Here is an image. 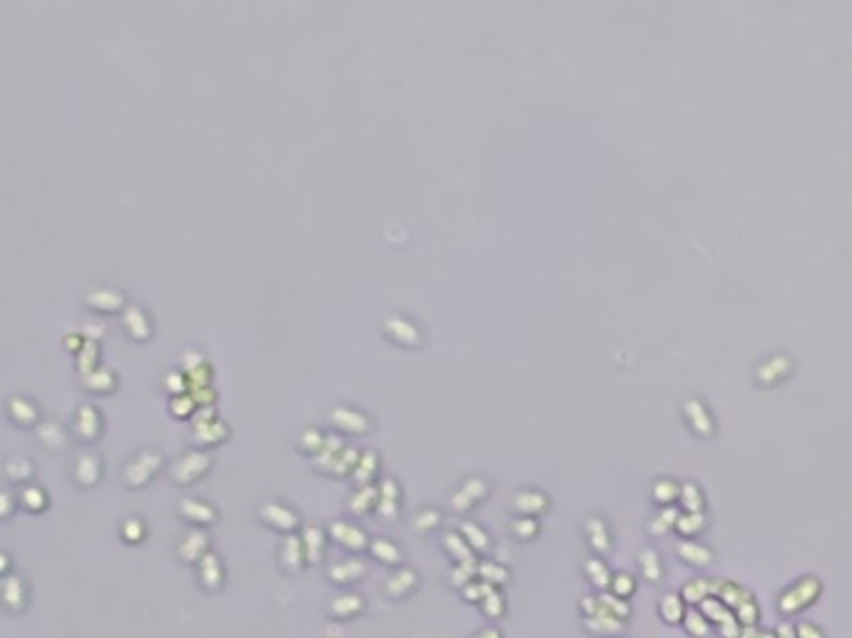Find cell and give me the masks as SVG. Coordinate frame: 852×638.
I'll return each instance as SVG.
<instances>
[{"mask_svg":"<svg viewBox=\"0 0 852 638\" xmlns=\"http://www.w3.org/2000/svg\"><path fill=\"white\" fill-rule=\"evenodd\" d=\"M382 332L392 344L404 349H421L426 344V329L406 312H389L382 319Z\"/></svg>","mask_w":852,"mask_h":638,"instance_id":"6da1fadb","label":"cell"},{"mask_svg":"<svg viewBox=\"0 0 852 638\" xmlns=\"http://www.w3.org/2000/svg\"><path fill=\"white\" fill-rule=\"evenodd\" d=\"M678 494H680V486L673 479H658V481L653 484V496H656V501H661V504H670Z\"/></svg>","mask_w":852,"mask_h":638,"instance_id":"44dd1931","label":"cell"},{"mask_svg":"<svg viewBox=\"0 0 852 638\" xmlns=\"http://www.w3.org/2000/svg\"><path fill=\"white\" fill-rule=\"evenodd\" d=\"M327 434L322 426H316V424H310V426H302L299 434L294 436V447L304 454H316L322 449V444L327 442Z\"/></svg>","mask_w":852,"mask_h":638,"instance_id":"30bf717a","label":"cell"},{"mask_svg":"<svg viewBox=\"0 0 852 638\" xmlns=\"http://www.w3.org/2000/svg\"><path fill=\"white\" fill-rule=\"evenodd\" d=\"M75 429L80 431V434L85 436V426H90V436L95 434L97 429H100V424H102V414H100V409H97L95 404H88V401H85V404H80L78 409H75Z\"/></svg>","mask_w":852,"mask_h":638,"instance_id":"4fadbf2b","label":"cell"},{"mask_svg":"<svg viewBox=\"0 0 852 638\" xmlns=\"http://www.w3.org/2000/svg\"><path fill=\"white\" fill-rule=\"evenodd\" d=\"M680 499H683V507H686L688 511H700V507H703V494H700V489L691 481L680 486Z\"/></svg>","mask_w":852,"mask_h":638,"instance_id":"7402d4cb","label":"cell"},{"mask_svg":"<svg viewBox=\"0 0 852 638\" xmlns=\"http://www.w3.org/2000/svg\"><path fill=\"white\" fill-rule=\"evenodd\" d=\"M327 422L339 434L346 436H364L374 429V417L367 409L352 404V401H337L327 409Z\"/></svg>","mask_w":852,"mask_h":638,"instance_id":"7a4b0ae2","label":"cell"},{"mask_svg":"<svg viewBox=\"0 0 852 638\" xmlns=\"http://www.w3.org/2000/svg\"><path fill=\"white\" fill-rule=\"evenodd\" d=\"M374 554L379 556V559H384V561H396V559H399V549H396L394 543L384 541V539H379V541L374 543Z\"/></svg>","mask_w":852,"mask_h":638,"instance_id":"cb8c5ba5","label":"cell"},{"mask_svg":"<svg viewBox=\"0 0 852 638\" xmlns=\"http://www.w3.org/2000/svg\"><path fill=\"white\" fill-rule=\"evenodd\" d=\"M683 417H686L688 426H691L698 436H710V434H713V429H715L713 417H710L708 406H705L700 399L691 397V399L683 401Z\"/></svg>","mask_w":852,"mask_h":638,"instance_id":"8992f818","label":"cell"},{"mask_svg":"<svg viewBox=\"0 0 852 638\" xmlns=\"http://www.w3.org/2000/svg\"><path fill=\"white\" fill-rule=\"evenodd\" d=\"M688 628H691L693 633H698V636H703L705 633V626H703V621H700V616H688Z\"/></svg>","mask_w":852,"mask_h":638,"instance_id":"4dcf8cb0","label":"cell"},{"mask_svg":"<svg viewBox=\"0 0 852 638\" xmlns=\"http://www.w3.org/2000/svg\"><path fill=\"white\" fill-rule=\"evenodd\" d=\"M820 593V584L817 579H803L798 586H793L790 591H785L780 596V611L782 614H795V611L805 609L807 603L815 601V596Z\"/></svg>","mask_w":852,"mask_h":638,"instance_id":"5b68a950","label":"cell"},{"mask_svg":"<svg viewBox=\"0 0 852 638\" xmlns=\"http://www.w3.org/2000/svg\"><path fill=\"white\" fill-rule=\"evenodd\" d=\"M332 531H334V536L339 539L341 543L352 546V549H359V546H364V531L357 529V526H352V524H334Z\"/></svg>","mask_w":852,"mask_h":638,"instance_id":"ac0fdd59","label":"cell"},{"mask_svg":"<svg viewBox=\"0 0 852 638\" xmlns=\"http://www.w3.org/2000/svg\"><path fill=\"white\" fill-rule=\"evenodd\" d=\"M262 519L275 526V529H292L297 524V516H294L292 509L284 507V504H275V501L262 507Z\"/></svg>","mask_w":852,"mask_h":638,"instance_id":"7c38bea8","label":"cell"},{"mask_svg":"<svg viewBox=\"0 0 852 638\" xmlns=\"http://www.w3.org/2000/svg\"><path fill=\"white\" fill-rule=\"evenodd\" d=\"M207 354L202 352V349H197V346H190V349H185V352H182V357H179V369L185 372V374H192V372H197V369H202V367H207Z\"/></svg>","mask_w":852,"mask_h":638,"instance_id":"d6986e66","label":"cell"},{"mask_svg":"<svg viewBox=\"0 0 852 638\" xmlns=\"http://www.w3.org/2000/svg\"><path fill=\"white\" fill-rule=\"evenodd\" d=\"M703 593H705V586L700 584V586H696V584H691L686 589V596H698V598H703Z\"/></svg>","mask_w":852,"mask_h":638,"instance_id":"1f68e13d","label":"cell"},{"mask_svg":"<svg viewBox=\"0 0 852 638\" xmlns=\"http://www.w3.org/2000/svg\"><path fill=\"white\" fill-rule=\"evenodd\" d=\"M122 329L132 340L145 342L155 332V322H152V314L143 305H127L122 310Z\"/></svg>","mask_w":852,"mask_h":638,"instance_id":"277c9868","label":"cell"},{"mask_svg":"<svg viewBox=\"0 0 852 638\" xmlns=\"http://www.w3.org/2000/svg\"><path fill=\"white\" fill-rule=\"evenodd\" d=\"M464 531H466V534H469V536H471V541H474V543H483V539H486V536H483V531L479 529V526H474V524L464 526Z\"/></svg>","mask_w":852,"mask_h":638,"instance_id":"f546056e","label":"cell"},{"mask_svg":"<svg viewBox=\"0 0 852 638\" xmlns=\"http://www.w3.org/2000/svg\"><path fill=\"white\" fill-rule=\"evenodd\" d=\"M376 469H379V452H376V449H364V452H359V459L352 469L354 479H357L359 484H367L376 474Z\"/></svg>","mask_w":852,"mask_h":638,"instance_id":"5bb4252c","label":"cell"},{"mask_svg":"<svg viewBox=\"0 0 852 638\" xmlns=\"http://www.w3.org/2000/svg\"><path fill=\"white\" fill-rule=\"evenodd\" d=\"M38 404L33 399H30V397H25V394H15V397H10V401H8V417L13 419V422H20V424H33L38 419Z\"/></svg>","mask_w":852,"mask_h":638,"instance_id":"9c48e42d","label":"cell"},{"mask_svg":"<svg viewBox=\"0 0 852 638\" xmlns=\"http://www.w3.org/2000/svg\"><path fill=\"white\" fill-rule=\"evenodd\" d=\"M798 638H823V633L812 628L810 623H803V626H798Z\"/></svg>","mask_w":852,"mask_h":638,"instance_id":"f1b7e54d","label":"cell"},{"mask_svg":"<svg viewBox=\"0 0 852 638\" xmlns=\"http://www.w3.org/2000/svg\"><path fill=\"white\" fill-rule=\"evenodd\" d=\"M207 466H209V456H207V454H204V452H197V449H192V452L182 454V456L177 459V464H175V474H177V477L182 479V481H190L192 477L202 474L204 469H207Z\"/></svg>","mask_w":852,"mask_h":638,"instance_id":"ba28073f","label":"cell"},{"mask_svg":"<svg viewBox=\"0 0 852 638\" xmlns=\"http://www.w3.org/2000/svg\"><path fill=\"white\" fill-rule=\"evenodd\" d=\"M703 524H705V521H703V513H700V511H688L686 516H678V519H675V526H678L683 534H688V536L703 529Z\"/></svg>","mask_w":852,"mask_h":638,"instance_id":"603a6c76","label":"cell"},{"mask_svg":"<svg viewBox=\"0 0 852 638\" xmlns=\"http://www.w3.org/2000/svg\"><path fill=\"white\" fill-rule=\"evenodd\" d=\"M760 638H775V636H770V633H763V636H760Z\"/></svg>","mask_w":852,"mask_h":638,"instance_id":"d6a6232c","label":"cell"},{"mask_svg":"<svg viewBox=\"0 0 852 638\" xmlns=\"http://www.w3.org/2000/svg\"><path fill=\"white\" fill-rule=\"evenodd\" d=\"M738 614H740V619H743L745 623L750 626L753 621L757 619V609H755V603H753V601H748V603H743V606H738Z\"/></svg>","mask_w":852,"mask_h":638,"instance_id":"83f0119b","label":"cell"},{"mask_svg":"<svg viewBox=\"0 0 852 638\" xmlns=\"http://www.w3.org/2000/svg\"><path fill=\"white\" fill-rule=\"evenodd\" d=\"M167 409H170V414H172V417L187 419V417H192V414H195L197 401L192 399V394H190V392H182V394H175V397H170V404H167Z\"/></svg>","mask_w":852,"mask_h":638,"instance_id":"9a60e30c","label":"cell"},{"mask_svg":"<svg viewBox=\"0 0 852 638\" xmlns=\"http://www.w3.org/2000/svg\"><path fill=\"white\" fill-rule=\"evenodd\" d=\"M220 417V414H217V406L215 404H209V406H197L195 409V414H192V424H200V422H212V419H217Z\"/></svg>","mask_w":852,"mask_h":638,"instance_id":"d4e9b609","label":"cell"},{"mask_svg":"<svg viewBox=\"0 0 852 638\" xmlns=\"http://www.w3.org/2000/svg\"><path fill=\"white\" fill-rule=\"evenodd\" d=\"M641 566H643V571L648 573V576L656 579V576H658V556L653 554V551H643V554H641Z\"/></svg>","mask_w":852,"mask_h":638,"instance_id":"484cf974","label":"cell"},{"mask_svg":"<svg viewBox=\"0 0 852 638\" xmlns=\"http://www.w3.org/2000/svg\"><path fill=\"white\" fill-rule=\"evenodd\" d=\"M678 554L683 556L688 564H698V566H705V564L710 561V551L705 549V546H700V543H696V541L678 543Z\"/></svg>","mask_w":852,"mask_h":638,"instance_id":"e0dca14e","label":"cell"},{"mask_svg":"<svg viewBox=\"0 0 852 638\" xmlns=\"http://www.w3.org/2000/svg\"><path fill=\"white\" fill-rule=\"evenodd\" d=\"M513 507L519 509L524 513H533V511H541L546 507V496L538 494V491H519L516 499H513Z\"/></svg>","mask_w":852,"mask_h":638,"instance_id":"2e32d148","label":"cell"},{"mask_svg":"<svg viewBox=\"0 0 852 638\" xmlns=\"http://www.w3.org/2000/svg\"><path fill=\"white\" fill-rule=\"evenodd\" d=\"M513 529H516V534H521V536H533L538 526H536V521H533V519H519Z\"/></svg>","mask_w":852,"mask_h":638,"instance_id":"4316f807","label":"cell"},{"mask_svg":"<svg viewBox=\"0 0 852 638\" xmlns=\"http://www.w3.org/2000/svg\"><path fill=\"white\" fill-rule=\"evenodd\" d=\"M162 389H165L170 397L187 392V374L182 369H167L165 374H162Z\"/></svg>","mask_w":852,"mask_h":638,"instance_id":"ffe728a7","label":"cell"},{"mask_svg":"<svg viewBox=\"0 0 852 638\" xmlns=\"http://www.w3.org/2000/svg\"><path fill=\"white\" fill-rule=\"evenodd\" d=\"M85 305L95 312H105V314H113V312L122 310L125 307V292L115 285L108 282H100V285H93L85 292Z\"/></svg>","mask_w":852,"mask_h":638,"instance_id":"3957f363","label":"cell"},{"mask_svg":"<svg viewBox=\"0 0 852 638\" xmlns=\"http://www.w3.org/2000/svg\"><path fill=\"white\" fill-rule=\"evenodd\" d=\"M192 436H195V442L200 447H212V444L225 442L227 436H230V424L222 417L212 419V422L192 424Z\"/></svg>","mask_w":852,"mask_h":638,"instance_id":"52a82bcc","label":"cell"},{"mask_svg":"<svg viewBox=\"0 0 852 638\" xmlns=\"http://www.w3.org/2000/svg\"><path fill=\"white\" fill-rule=\"evenodd\" d=\"M118 384V374L108 367H93V369H85L83 387L90 392H110Z\"/></svg>","mask_w":852,"mask_h":638,"instance_id":"8fae6325","label":"cell"}]
</instances>
